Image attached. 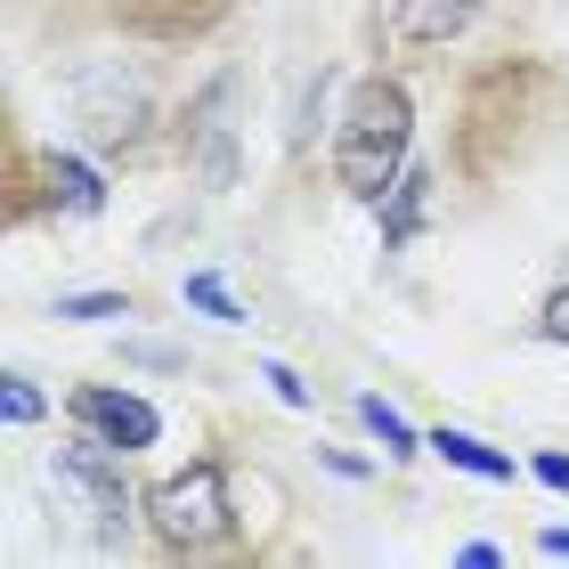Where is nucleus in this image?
Segmentation results:
<instances>
[{
    "mask_svg": "<svg viewBox=\"0 0 569 569\" xmlns=\"http://www.w3.org/2000/svg\"><path fill=\"white\" fill-rule=\"evenodd\" d=\"M423 448H431L439 463H456V472H472V480H512V472H521V463H512L505 448H488V439L456 431V423H431V431H423Z\"/></svg>",
    "mask_w": 569,
    "mask_h": 569,
    "instance_id": "9",
    "label": "nucleus"
},
{
    "mask_svg": "<svg viewBox=\"0 0 569 569\" xmlns=\"http://www.w3.org/2000/svg\"><path fill=\"white\" fill-rule=\"evenodd\" d=\"M261 375L277 382V399H284V407H309V391H301V382H293V367H277V358H269V367H261Z\"/></svg>",
    "mask_w": 569,
    "mask_h": 569,
    "instance_id": "17",
    "label": "nucleus"
},
{
    "mask_svg": "<svg viewBox=\"0 0 569 569\" xmlns=\"http://www.w3.org/2000/svg\"><path fill=\"white\" fill-rule=\"evenodd\" d=\"M537 342H569V284H553V293L537 301Z\"/></svg>",
    "mask_w": 569,
    "mask_h": 569,
    "instance_id": "15",
    "label": "nucleus"
},
{
    "mask_svg": "<svg viewBox=\"0 0 569 569\" xmlns=\"http://www.w3.org/2000/svg\"><path fill=\"white\" fill-rule=\"evenodd\" d=\"M107 212V179L66 147H33L24 131H9V228L33 220H98Z\"/></svg>",
    "mask_w": 569,
    "mask_h": 569,
    "instance_id": "5",
    "label": "nucleus"
},
{
    "mask_svg": "<svg viewBox=\"0 0 569 569\" xmlns=\"http://www.w3.org/2000/svg\"><path fill=\"white\" fill-rule=\"evenodd\" d=\"M244 0H9L17 33L49 49H147V58H188L212 49L237 24Z\"/></svg>",
    "mask_w": 569,
    "mask_h": 569,
    "instance_id": "1",
    "label": "nucleus"
},
{
    "mask_svg": "<svg viewBox=\"0 0 569 569\" xmlns=\"http://www.w3.org/2000/svg\"><path fill=\"white\" fill-rule=\"evenodd\" d=\"M139 521H147V537H154V553H171V561L252 553V537H244V497H237V463H228V456H196L188 472L147 480Z\"/></svg>",
    "mask_w": 569,
    "mask_h": 569,
    "instance_id": "3",
    "label": "nucleus"
},
{
    "mask_svg": "<svg viewBox=\"0 0 569 569\" xmlns=\"http://www.w3.org/2000/svg\"><path fill=\"white\" fill-rule=\"evenodd\" d=\"M179 293H188L196 309H212V318H220V326H244V301H237V293H228V284H220V277H188V284H179Z\"/></svg>",
    "mask_w": 569,
    "mask_h": 569,
    "instance_id": "12",
    "label": "nucleus"
},
{
    "mask_svg": "<svg viewBox=\"0 0 569 569\" xmlns=\"http://www.w3.org/2000/svg\"><path fill=\"white\" fill-rule=\"evenodd\" d=\"M0 416H9V423L24 431V423H41L49 407H41V391H33V382H24V375H0Z\"/></svg>",
    "mask_w": 569,
    "mask_h": 569,
    "instance_id": "13",
    "label": "nucleus"
},
{
    "mask_svg": "<svg viewBox=\"0 0 569 569\" xmlns=\"http://www.w3.org/2000/svg\"><path fill=\"white\" fill-rule=\"evenodd\" d=\"M41 480H49L58 505H73L90 529H107V537H122L139 521V497H131V480H122V448H107V439L82 431V423L41 456Z\"/></svg>",
    "mask_w": 569,
    "mask_h": 569,
    "instance_id": "6",
    "label": "nucleus"
},
{
    "mask_svg": "<svg viewBox=\"0 0 569 569\" xmlns=\"http://www.w3.org/2000/svg\"><path fill=\"white\" fill-rule=\"evenodd\" d=\"M537 553H553V561H569V529H537Z\"/></svg>",
    "mask_w": 569,
    "mask_h": 569,
    "instance_id": "18",
    "label": "nucleus"
},
{
    "mask_svg": "<svg viewBox=\"0 0 569 569\" xmlns=\"http://www.w3.org/2000/svg\"><path fill=\"white\" fill-rule=\"evenodd\" d=\"M407 154H416V90H407L399 66L358 73L342 98V122H333L326 171L350 203H382L407 179Z\"/></svg>",
    "mask_w": 569,
    "mask_h": 569,
    "instance_id": "2",
    "label": "nucleus"
},
{
    "mask_svg": "<svg viewBox=\"0 0 569 569\" xmlns=\"http://www.w3.org/2000/svg\"><path fill=\"white\" fill-rule=\"evenodd\" d=\"M529 472H537V480H546V488H561V497H569V456H561V448H546V456H537V463H529Z\"/></svg>",
    "mask_w": 569,
    "mask_h": 569,
    "instance_id": "16",
    "label": "nucleus"
},
{
    "mask_svg": "<svg viewBox=\"0 0 569 569\" xmlns=\"http://www.w3.org/2000/svg\"><path fill=\"white\" fill-rule=\"evenodd\" d=\"M66 416L82 431H98L107 448H122V456H139V448L163 439V416H154L139 391H114V382H82V391H66Z\"/></svg>",
    "mask_w": 569,
    "mask_h": 569,
    "instance_id": "8",
    "label": "nucleus"
},
{
    "mask_svg": "<svg viewBox=\"0 0 569 569\" xmlns=\"http://www.w3.org/2000/svg\"><path fill=\"white\" fill-rule=\"evenodd\" d=\"M423 188H431V179H423V171H407L399 188L375 203V212H382V244H407V237L423 228Z\"/></svg>",
    "mask_w": 569,
    "mask_h": 569,
    "instance_id": "10",
    "label": "nucleus"
},
{
    "mask_svg": "<svg viewBox=\"0 0 569 569\" xmlns=\"http://www.w3.org/2000/svg\"><path fill=\"white\" fill-rule=\"evenodd\" d=\"M131 293H58V318H131Z\"/></svg>",
    "mask_w": 569,
    "mask_h": 569,
    "instance_id": "14",
    "label": "nucleus"
},
{
    "mask_svg": "<svg viewBox=\"0 0 569 569\" xmlns=\"http://www.w3.org/2000/svg\"><path fill=\"white\" fill-rule=\"evenodd\" d=\"M358 416H367V431L382 439L391 456H423V431L399 416V407H382V399H358Z\"/></svg>",
    "mask_w": 569,
    "mask_h": 569,
    "instance_id": "11",
    "label": "nucleus"
},
{
    "mask_svg": "<svg viewBox=\"0 0 569 569\" xmlns=\"http://www.w3.org/2000/svg\"><path fill=\"white\" fill-rule=\"evenodd\" d=\"M472 24H480V0H391L375 24V49L382 66H423L439 49H456Z\"/></svg>",
    "mask_w": 569,
    "mask_h": 569,
    "instance_id": "7",
    "label": "nucleus"
},
{
    "mask_svg": "<svg viewBox=\"0 0 569 569\" xmlns=\"http://www.w3.org/2000/svg\"><path fill=\"white\" fill-rule=\"evenodd\" d=\"M73 114H82V139L98 154H114V163H139L154 122H163V107H154L147 90V49H131V58H90L82 73H73Z\"/></svg>",
    "mask_w": 569,
    "mask_h": 569,
    "instance_id": "4",
    "label": "nucleus"
}]
</instances>
